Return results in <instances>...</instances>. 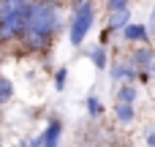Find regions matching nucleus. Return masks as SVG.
<instances>
[{
    "instance_id": "nucleus-9",
    "label": "nucleus",
    "mask_w": 155,
    "mask_h": 147,
    "mask_svg": "<svg viewBox=\"0 0 155 147\" xmlns=\"http://www.w3.org/2000/svg\"><path fill=\"white\" fill-rule=\"evenodd\" d=\"M114 117H117V123L128 125L136 117V106L134 104H123V101H114Z\"/></svg>"
},
{
    "instance_id": "nucleus-5",
    "label": "nucleus",
    "mask_w": 155,
    "mask_h": 147,
    "mask_svg": "<svg viewBox=\"0 0 155 147\" xmlns=\"http://www.w3.org/2000/svg\"><path fill=\"white\" fill-rule=\"evenodd\" d=\"M60 136H63V120L60 117H52L46 131L41 134V147H57L60 145Z\"/></svg>"
},
{
    "instance_id": "nucleus-16",
    "label": "nucleus",
    "mask_w": 155,
    "mask_h": 147,
    "mask_svg": "<svg viewBox=\"0 0 155 147\" xmlns=\"http://www.w3.org/2000/svg\"><path fill=\"white\" fill-rule=\"evenodd\" d=\"M144 27H147V35H155V8L150 11V19H147V25H144Z\"/></svg>"
},
{
    "instance_id": "nucleus-1",
    "label": "nucleus",
    "mask_w": 155,
    "mask_h": 147,
    "mask_svg": "<svg viewBox=\"0 0 155 147\" xmlns=\"http://www.w3.org/2000/svg\"><path fill=\"white\" fill-rule=\"evenodd\" d=\"M57 30H60V5H57V0L30 3V14H27L25 33H22V41L27 44V49H35V52L46 49Z\"/></svg>"
},
{
    "instance_id": "nucleus-17",
    "label": "nucleus",
    "mask_w": 155,
    "mask_h": 147,
    "mask_svg": "<svg viewBox=\"0 0 155 147\" xmlns=\"http://www.w3.org/2000/svg\"><path fill=\"white\" fill-rule=\"evenodd\" d=\"M147 147H155V131H150V134H147Z\"/></svg>"
},
{
    "instance_id": "nucleus-21",
    "label": "nucleus",
    "mask_w": 155,
    "mask_h": 147,
    "mask_svg": "<svg viewBox=\"0 0 155 147\" xmlns=\"http://www.w3.org/2000/svg\"><path fill=\"white\" fill-rule=\"evenodd\" d=\"M0 147H3V131H0Z\"/></svg>"
},
{
    "instance_id": "nucleus-20",
    "label": "nucleus",
    "mask_w": 155,
    "mask_h": 147,
    "mask_svg": "<svg viewBox=\"0 0 155 147\" xmlns=\"http://www.w3.org/2000/svg\"><path fill=\"white\" fill-rule=\"evenodd\" d=\"M16 147H30V142H25V139H22V142H19Z\"/></svg>"
},
{
    "instance_id": "nucleus-3",
    "label": "nucleus",
    "mask_w": 155,
    "mask_h": 147,
    "mask_svg": "<svg viewBox=\"0 0 155 147\" xmlns=\"http://www.w3.org/2000/svg\"><path fill=\"white\" fill-rule=\"evenodd\" d=\"M93 22H95V5H93V0H87V3H82V5L74 8V14H71V27H68L71 46H82V44H84L87 33L93 30Z\"/></svg>"
},
{
    "instance_id": "nucleus-8",
    "label": "nucleus",
    "mask_w": 155,
    "mask_h": 147,
    "mask_svg": "<svg viewBox=\"0 0 155 147\" xmlns=\"http://www.w3.org/2000/svg\"><path fill=\"white\" fill-rule=\"evenodd\" d=\"M128 22H131V8H128V5H125V8H117V11H112V14H109V33H114V30H123Z\"/></svg>"
},
{
    "instance_id": "nucleus-10",
    "label": "nucleus",
    "mask_w": 155,
    "mask_h": 147,
    "mask_svg": "<svg viewBox=\"0 0 155 147\" xmlns=\"http://www.w3.org/2000/svg\"><path fill=\"white\" fill-rule=\"evenodd\" d=\"M136 95H139V87L128 85V82L117 90V101H123V104H136Z\"/></svg>"
},
{
    "instance_id": "nucleus-12",
    "label": "nucleus",
    "mask_w": 155,
    "mask_h": 147,
    "mask_svg": "<svg viewBox=\"0 0 155 147\" xmlns=\"http://www.w3.org/2000/svg\"><path fill=\"white\" fill-rule=\"evenodd\" d=\"M11 95H14V82L5 79V76H0V104L11 101Z\"/></svg>"
},
{
    "instance_id": "nucleus-13",
    "label": "nucleus",
    "mask_w": 155,
    "mask_h": 147,
    "mask_svg": "<svg viewBox=\"0 0 155 147\" xmlns=\"http://www.w3.org/2000/svg\"><path fill=\"white\" fill-rule=\"evenodd\" d=\"M87 115H90V117H101V115H104V106H101V101H98L95 95L87 98Z\"/></svg>"
},
{
    "instance_id": "nucleus-7",
    "label": "nucleus",
    "mask_w": 155,
    "mask_h": 147,
    "mask_svg": "<svg viewBox=\"0 0 155 147\" xmlns=\"http://www.w3.org/2000/svg\"><path fill=\"white\" fill-rule=\"evenodd\" d=\"M109 74H112V82H128V85H136V76H139L128 63H114Z\"/></svg>"
},
{
    "instance_id": "nucleus-2",
    "label": "nucleus",
    "mask_w": 155,
    "mask_h": 147,
    "mask_svg": "<svg viewBox=\"0 0 155 147\" xmlns=\"http://www.w3.org/2000/svg\"><path fill=\"white\" fill-rule=\"evenodd\" d=\"M33 0H0V44L22 38Z\"/></svg>"
},
{
    "instance_id": "nucleus-11",
    "label": "nucleus",
    "mask_w": 155,
    "mask_h": 147,
    "mask_svg": "<svg viewBox=\"0 0 155 147\" xmlns=\"http://www.w3.org/2000/svg\"><path fill=\"white\" fill-rule=\"evenodd\" d=\"M90 60H93V65H95L98 71H104V68H106V49H104V46H95V49L90 52Z\"/></svg>"
},
{
    "instance_id": "nucleus-18",
    "label": "nucleus",
    "mask_w": 155,
    "mask_h": 147,
    "mask_svg": "<svg viewBox=\"0 0 155 147\" xmlns=\"http://www.w3.org/2000/svg\"><path fill=\"white\" fill-rule=\"evenodd\" d=\"M82 3H87V0H71V8H76V5H82Z\"/></svg>"
},
{
    "instance_id": "nucleus-14",
    "label": "nucleus",
    "mask_w": 155,
    "mask_h": 147,
    "mask_svg": "<svg viewBox=\"0 0 155 147\" xmlns=\"http://www.w3.org/2000/svg\"><path fill=\"white\" fill-rule=\"evenodd\" d=\"M65 79H68V68L63 65V68H57L54 71V90L60 93V90H65Z\"/></svg>"
},
{
    "instance_id": "nucleus-6",
    "label": "nucleus",
    "mask_w": 155,
    "mask_h": 147,
    "mask_svg": "<svg viewBox=\"0 0 155 147\" xmlns=\"http://www.w3.org/2000/svg\"><path fill=\"white\" fill-rule=\"evenodd\" d=\"M123 38L131 41V44H134V41H136V44H147L150 35H147V27H144L142 22H128V25L123 27Z\"/></svg>"
},
{
    "instance_id": "nucleus-19",
    "label": "nucleus",
    "mask_w": 155,
    "mask_h": 147,
    "mask_svg": "<svg viewBox=\"0 0 155 147\" xmlns=\"http://www.w3.org/2000/svg\"><path fill=\"white\" fill-rule=\"evenodd\" d=\"M30 147H41V136H38V139H33V142H30Z\"/></svg>"
},
{
    "instance_id": "nucleus-15",
    "label": "nucleus",
    "mask_w": 155,
    "mask_h": 147,
    "mask_svg": "<svg viewBox=\"0 0 155 147\" xmlns=\"http://www.w3.org/2000/svg\"><path fill=\"white\" fill-rule=\"evenodd\" d=\"M131 0H106V8L109 11H117V8H125Z\"/></svg>"
},
{
    "instance_id": "nucleus-4",
    "label": "nucleus",
    "mask_w": 155,
    "mask_h": 147,
    "mask_svg": "<svg viewBox=\"0 0 155 147\" xmlns=\"http://www.w3.org/2000/svg\"><path fill=\"white\" fill-rule=\"evenodd\" d=\"M128 65H131L136 74L147 71V74L153 76V74H155V49H150V46H139V49H134Z\"/></svg>"
}]
</instances>
